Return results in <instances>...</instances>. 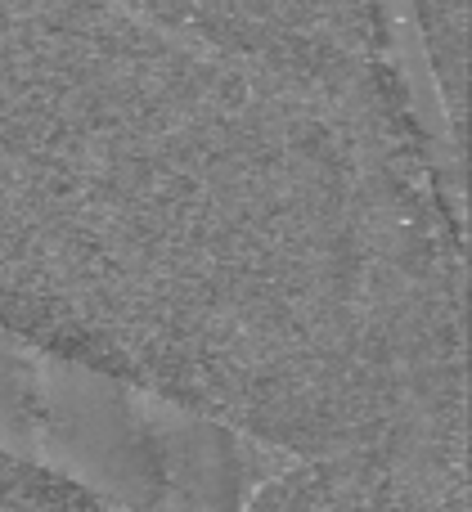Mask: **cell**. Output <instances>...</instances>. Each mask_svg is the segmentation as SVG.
I'll return each instance as SVG.
<instances>
[{"label":"cell","mask_w":472,"mask_h":512,"mask_svg":"<svg viewBox=\"0 0 472 512\" xmlns=\"http://www.w3.org/2000/svg\"><path fill=\"white\" fill-rule=\"evenodd\" d=\"M0 450L140 512H234L243 445L207 414L0 324Z\"/></svg>","instance_id":"6da1fadb"},{"label":"cell","mask_w":472,"mask_h":512,"mask_svg":"<svg viewBox=\"0 0 472 512\" xmlns=\"http://www.w3.org/2000/svg\"><path fill=\"white\" fill-rule=\"evenodd\" d=\"M414 45L455 144L468 135V0H405Z\"/></svg>","instance_id":"7a4b0ae2"}]
</instances>
